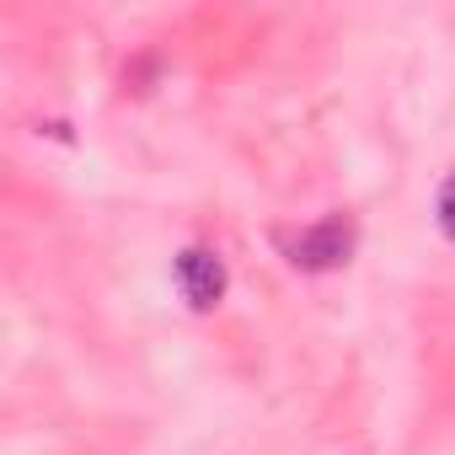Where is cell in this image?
<instances>
[{
  "label": "cell",
  "mask_w": 455,
  "mask_h": 455,
  "mask_svg": "<svg viewBox=\"0 0 455 455\" xmlns=\"http://www.w3.org/2000/svg\"><path fill=\"white\" fill-rule=\"evenodd\" d=\"M284 252L306 274H332V268H343L354 258V220L348 214H327V220L311 225V231H300Z\"/></svg>",
  "instance_id": "obj_1"
},
{
  "label": "cell",
  "mask_w": 455,
  "mask_h": 455,
  "mask_svg": "<svg viewBox=\"0 0 455 455\" xmlns=\"http://www.w3.org/2000/svg\"><path fill=\"white\" fill-rule=\"evenodd\" d=\"M172 274H177V290H182V300L193 311H214L225 300V284H231L220 252H209V247H182L177 263H172Z\"/></svg>",
  "instance_id": "obj_2"
},
{
  "label": "cell",
  "mask_w": 455,
  "mask_h": 455,
  "mask_svg": "<svg viewBox=\"0 0 455 455\" xmlns=\"http://www.w3.org/2000/svg\"><path fill=\"white\" fill-rule=\"evenodd\" d=\"M434 220H439L444 242H455V172L439 182V198H434Z\"/></svg>",
  "instance_id": "obj_3"
}]
</instances>
